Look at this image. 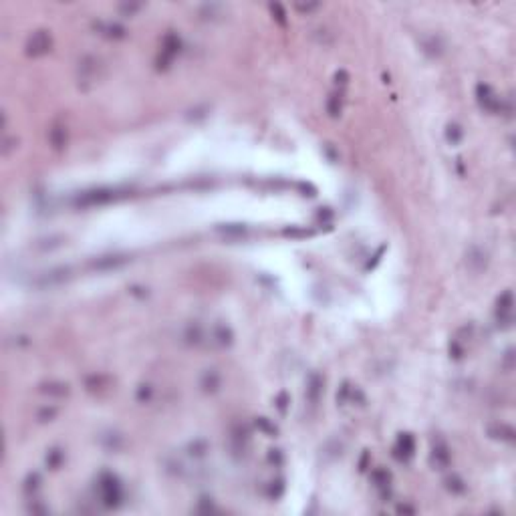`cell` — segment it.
Masks as SVG:
<instances>
[{
  "mask_svg": "<svg viewBox=\"0 0 516 516\" xmlns=\"http://www.w3.org/2000/svg\"><path fill=\"white\" fill-rule=\"evenodd\" d=\"M512 307H514V300H512V292L506 290L500 298H498V305H496V321L502 329H508L514 321L512 317Z\"/></svg>",
  "mask_w": 516,
  "mask_h": 516,
  "instance_id": "5",
  "label": "cell"
},
{
  "mask_svg": "<svg viewBox=\"0 0 516 516\" xmlns=\"http://www.w3.org/2000/svg\"><path fill=\"white\" fill-rule=\"evenodd\" d=\"M103 31L107 37H123V33H125L123 26H119V24H105Z\"/></svg>",
  "mask_w": 516,
  "mask_h": 516,
  "instance_id": "24",
  "label": "cell"
},
{
  "mask_svg": "<svg viewBox=\"0 0 516 516\" xmlns=\"http://www.w3.org/2000/svg\"><path fill=\"white\" fill-rule=\"evenodd\" d=\"M371 480H373L375 486L385 494L387 488H389V482H391V474H389L387 470H383V468H377V470L371 472Z\"/></svg>",
  "mask_w": 516,
  "mask_h": 516,
  "instance_id": "13",
  "label": "cell"
},
{
  "mask_svg": "<svg viewBox=\"0 0 516 516\" xmlns=\"http://www.w3.org/2000/svg\"><path fill=\"white\" fill-rule=\"evenodd\" d=\"M41 391H43V393H49V396H67V393H69V385H67V383H60V381H49V383H43V385H41Z\"/></svg>",
  "mask_w": 516,
  "mask_h": 516,
  "instance_id": "15",
  "label": "cell"
},
{
  "mask_svg": "<svg viewBox=\"0 0 516 516\" xmlns=\"http://www.w3.org/2000/svg\"><path fill=\"white\" fill-rule=\"evenodd\" d=\"M413 452H415V440H413V436L402 434V436L398 438L396 448H393V456L400 460V462H407V460L413 456Z\"/></svg>",
  "mask_w": 516,
  "mask_h": 516,
  "instance_id": "7",
  "label": "cell"
},
{
  "mask_svg": "<svg viewBox=\"0 0 516 516\" xmlns=\"http://www.w3.org/2000/svg\"><path fill=\"white\" fill-rule=\"evenodd\" d=\"M123 262H125V258H121V256H103V258H97L93 262V266L103 270V268H115V266H119Z\"/></svg>",
  "mask_w": 516,
  "mask_h": 516,
  "instance_id": "16",
  "label": "cell"
},
{
  "mask_svg": "<svg viewBox=\"0 0 516 516\" xmlns=\"http://www.w3.org/2000/svg\"><path fill=\"white\" fill-rule=\"evenodd\" d=\"M423 47H426L423 51H426V53H430V55H440V53H442V45H440V41H438V39H432V41H430V43H426Z\"/></svg>",
  "mask_w": 516,
  "mask_h": 516,
  "instance_id": "23",
  "label": "cell"
},
{
  "mask_svg": "<svg viewBox=\"0 0 516 516\" xmlns=\"http://www.w3.org/2000/svg\"><path fill=\"white\" fill-rule=\"evenodd\" d=\"M466 264L474 270V272H480L482 268H486V254L478 248H472L468 252V258H466Z\"/></svg>",
  "mask_w": 516,
  "mask_h": 516,
  "instance_id": "11",
  "label": "cell"
},
{
  "mask_svg": "<svg viewBox=\"0 0 516 516\" xmlns=\"http://www.w3.org/2000/svg\"><path fill=\"white\" fill-rule=\"evenodd\" d=\"M117 198V192L111 190V188H97V190H91V192H83L79 198H77V204L79 206H99V204H107Z\"/></svg>",
  "mask_w": 516,
  "mask_h": 516,
  "instance_id": "2",
  "label": "cell"
},
{
  "mask_svg": "<svg viewBox=\"0 0 516 516\" xmlns=\"http://www.w3.org/2000/svg\"><path fill=\"white\" fill-rule=\"evenodd\" d=\"M398 512H415V508H411V506H407V504H400V506H398Z\"/></svg>",
  "mask_w": 516,
  "mask_h": 516,
  "instance_id": "30",
  "label": "cell"
},
{
  "mask_svg": "<svg viewBox=\"0 0 516 516\" xmlns=\"http://www.w3.org/2000/svg\"><path fill=\"white\" fill-rule=\"evenodd\" d=\"M214 339L220 345H230V341H232V333H230V329L226 325H218V327L214 329Z\"/></svg>",
  "mask_w": 516,
  "mask_h": 516,
  "instance_id": "18",
  "label": "cell"
},
{
  "mask_svg": "<svg viewBox=\"0 0 516 516\" xmlns=\"http://www.w3.org/2000/svg\"><path fill=\"white\" fill-rule=\"evenodd\" d=\"M462 137H464V131H462V127H460L458 123H450V125L446 127V139H448L452 145L460 143Z\"/></svg>",
  "mask_w": 516,
  "mask_h": 516,
  "instance_id": "17",
  "label": "cell"
},
{
  "mask_svg": "<svg viewBox=\"0 0 516 516\" xmlns=\"http://www.w3.org/2000/svg\"><path fill=\"white\" fill-rule=\"evenodd\" d=\"M202 387H204V391H216L220 387V375L214 369H208L202 375Z\"/></svg>",
  "mask_w": 516,
  "mask_h": 516,
  "instance_id": "14",
  "label": "cell"
},
{
  "mask_svg": "<svg viewBox=\"0 0 516 516\" xmlns=\"http://www.w3.org/2000/svg\"><path fill=\"white\" fill-rule=\"evenodd\" d=\"M55 413H57V409H55V407H51V409H43V411L39 413V419H41V421L53 419V417H55Z\"/></svg>",
  "mask_w": 516,
  "mask_h": 516,
  "instance_id": "26",
  "label": "cell"
},
{
  "mask_svg": "<svg viewBox=\"0 0 516 516\" xmlns=\"http://www.w3.org/2000/svg\"><path fill=\"white\" fill-rule=\"evenodd\" d=\"M488 434L494 438V440H502V442H514V428L512 426H506V423H496V426H490L488 428Z\"/></svg>",
  "mask_w": 516,
  "mask_h": 516,
  "instance_id": "9",
  "label": "cell"
},
{
  "mask_svg": "<svg viewBox=\"0 0 516 516\" xmlns=\"http://www.w3.org/2000/svg\"><path fill=\"white\" fill-rule=\"evenodd\" d=\"M41 484V476L35 472V474H28V478L24 480V492H35Z\"/></svg>",
  "mask_w": 516,
  "mask_h": 516,
  "instance_id": "21",
  "label": "cell"
},
{
  "mask_svg": "<svg viewBox=\"0 0 516 516\" xmlns=\"http://www.w3.org/2000/svg\"><path fill=\"white\" fill-rule=\"evenodd\" d=\"M476 97H478V103H480L486 111H490V113L502 111V101H500V97L494 93V89H492L490 85L480 83V85L476 87Z\"/></svg>",
  "mask_w": 516,
  "mask_h": 516,
  "instance_id": "3",
  "label": "cell"
},
{
  "mask_svg": "<svg viewBox=\"0 0 516 516\" xmlns=\"http://www.w3.org/2000/svg\"><path fill=\"white\" fill-rule=\"evenodd\" d=\"M51 45H53L51 35L47 31H37L26 41V53L33 55V57H41V55L51 51Z\"/></svg>",
  "mask_w": 516,
  "mask_h": 516,
  "instance_id": "4",
  "label": "cell"
},
{
  "mask_svg": "<svg viewBox=\"0 0 516 516\" xmlns=\"http://www.w3.org/2000/svg\"><path fill=\"white\" fill-rule=\"evenodd\" d=\"M327 111L333 117L341 113V95H331V99L327 101Z\"/></svg>",
  "mask_w": 516,
  "mask_h": 516,
  "instance_id": "20",
  "label": "cell"
},
{
  "mask_svg": "<svg viewBox=\"0 0 516 516\" xmlns=\"http://www.w3.org/2000/svg\"><path fill=\"white\" fill-rule=\"evenodd\" d=\"M256 426L262 430V432H266V434H277V428L266 419V417H258V421H256Z\"/></svg>",
  "mask_w": 516,
  "mask_h": 516,
  "instance_id": "25",
  "label": "cell"
},
{
  "mask_svg": "<svg viewBox=\"0 0 516 516\" xmlns=\"http://www.w3.org/2000/svg\"><path fill=\"white\" fill-rule=\"evenodd\" d=\"M446 484H448V490H452L454 494H462L466 490V484H464V480L460 476H450L446 480Z\"/></svg>",
  "mask_w": 516,
  "mask_h": 516,
  "instance_id": "19",
  "label": "cell"
},
{
  "mask_svg": "<svg viewBox=\"0 0 516 516\" xmlns=\"http://www.w3.org/2000/svg\"><path fill=\"white\" fill-rule=\"evenodd\" d=\"M143 396H145V400H149V396H151V387H149V385H141V389H139V400H143Z\"/></svg>",
  "mask_w": 516,
  "mask_h": 516,
  "instance_id": "29",
  "label": "cell"
},
{
  "mask_svg": "<svg viewBox=\"0 0 516 516\" xmlns=\"http://www.w3.org/2000/svg\"><path fill=\"white\" fill-rule=\"evenodd\" d=\"M179 49H181V41H179V37L177 35H166L164 37V45H162V55H160V67H168L170 63L173 60V57L179 53Z\"/></svg>",
  "mask_w": 516,
  "mask_h": 516,
  "instance_id": "6",
  "label": "cell"
},
{
  "mask_svg": "<svg viewBox=\"0 0 516 516\" xmlns=\"http://www.w3.org/2000/svg\"><path fill=\"white\" fill-rule=\"evenodd\" d=\"M60 462H63V452H60V450H51L49 456H47V464H49L51 468H58Z\"/></svg>",
  "mask_w": 516,
  "mask_h": 516,
  "instance_id": "22",
  "label": "cell"
},
{
  "mask_svg": "<svg viewBox=\"0 0 516 516\" xmlns=\"http://www.w3.org/2000/svg\"><path fill=\"white\" fill-rule=\"evenodd\" d=\"M49 141H51V145H53L55 149H63V147L67 145V127H63V125L51 127V131H49Z\"/></svg>",
  "mask_w": 516,
  "mask_h": 516,
  "instance_id": "12",
  "label": "cell"
},
{
  "mask_svg": "<svg viewBox=\"0 0 516 516\" xmlns=\"http://www.w3.org/2000/svg\"><path fill=\"white\" fill-rule=\"evenodd\" d=\"M270 8H272V12L277 10V18H279V22H281V24H285V10L281 8V4H270Z\"/></svg>",
  "mask_w": 516,
  "mask_h": 516,
  "instance_id": "27",
  "label": "cell"
},
{
  "mask_svg": "<svg viewBox=\"0 0 516 516\" xmlns=\"http://www.w3.org/2000/svg\"><path fill=\"white\" fill-rule=\"evenodd\" d=\"M97 490H99V498L107 508H117L123 500V488L121 482L115 478L113 474H101L97 480Z\"/></svg>",
  "mask_w": 516,
  "mask_h": 516,
  "instance_id": "1",
  "label": "cell"
},
{
  "mask_svg": "<svg viewBox=\"0 0 516 516\" xmlns=\"http://www.w3.org/2000/svg\"><path fill=\"white\" fill-rule=\"evenodd\" d=\"M432 464L436 466V468H448L450 466V462H452V454H450V448L444 444V442H438L434 448H432Z\"/></svg>",
  "mask_w": 516,
  "mask_h": 516,
  "instance_id": "8",
  "label": "cell"
},
{
  "mask_svg": "<svg viewBox=\"0 0 516 516\" xmlns=\"http://www.w3.org/2000/svg\"><path fill=\"white\" fill-rule=\"evenodd\" d=\"M287 400H288L287 393H281V396H279V400H277V402H279V409H281L283 413L287 411Z\"/></svg>",
  "mask_w": 516,
  "mask_h": 516,
  "instance_id": "28",
  "label": "cell"
},
{
  "mask_svg": "<svg viewBox=\"0 0 516 516\" xmlns=\"http://www.w3.org/2000/svg\"><path fill=\"white\" fill-rule=\"evenodd\" d=\"M321 393H323V379H321V375L313 373L309 377V383H307V398H309L311 403H317Z\"/></svg>",
  "mask_w": 516,
  "mask_h": 516,
  "instance_id": "10",
  "label": "cell"
}]
</instances>
